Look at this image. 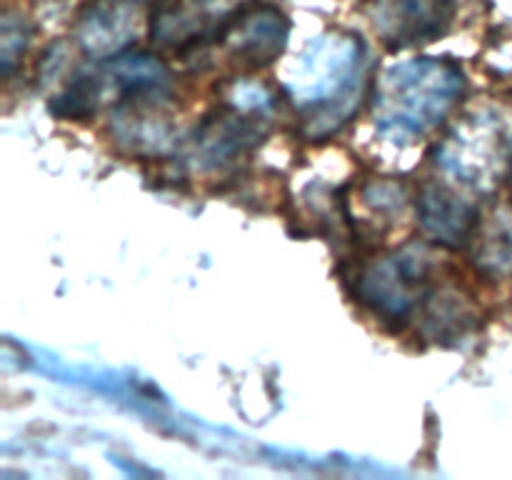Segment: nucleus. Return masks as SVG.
Returning a JSON list of instances; mask_svg holds the SVG:
<instances>
[{"instance_id":"f257e3e1","label":"nucleus","mask_w":512,"mask_h":480,"mask_svg":"<svg viewBox=\"0 0 512 480\" xmlns=\"http://www.w3.org/2000/svg\"><path fill=\"white\" fill-rule=\"evenodd\" d=\"M430 275V255L423 248H405L370 265L360 278V298L378 315L403 320L420 305Z\"/></svg>"},{"instance_id":"f03ea898","label":"nucleus","mask_w":512,"mask_h":480,"mask_svg":"<svg viewBox=\"0 0 512 480\" xmlns=\"http://www.w3.org/2000/svg\"><path fill=\"white\" fill-rule=\"evenodd\" d=\"M290 23L283 10L268 3H248L223 20L218 40L228 43L243 63L260 68L283 53Z\"/></svg>"},{"instance_id":"7ed1b4c3","label":"nucleus","mask_w":512,"mask_h":480,"mask_svg":"<svg viewBox=\"0 0 512 480\" xmlns=\"http://www.w3.org/2000/svg\"><path fill=\"white\" fill-rule=\"evenodd\" d=\"M373 23L388 43H430L448 30L455 0H370Z\"/></svg>"},{"instance_id":"20e7f679","label":"nucleus","mask_w":512,"mask_h":480,"mask_svg":"<svg viewBox=\"0 0 512 480\" xmlns=\"http://www.w3.org/2000/svg\"><path fill=\"white\" fill-rule=\"evenodd\" d=\"M418 218L425 235L448 248H465L480 225L478 208L453 188L438 183L425 185L420 193Z\"/></svg>"},{"instance_id":"39448f33","label":"nucleus","mask_w":512,"mask_h":480,"mask_svg":"<svg viewBox=\"0 0 512 480\" xmlns=\"http://www.w3.org/2000/svg\"><path fill=\"white\" fill-rule=\"evenodd\" d=\"M128 0L118 3H98L83 15L78 25V43L93 58H110L113 53L130 45L135 33L133 13H130Z\"/></svg>"},{"instance_id":"423d86ee","label":"nucleus","mask_w":512,"mask_h":480,"mask_svg":"<svg viewBox=\"0 0 512 480\" xmlns=\"http://www.w3.org/2000/svg\"><path fill=\"white\" fill-rule=\"evenodd\" d=\"M423 333L430 340H460L475 325V313L468 300L453 288H433L420 300Z\"/></svg>"},{"instance_id":"0eeeda50","label":"nucleus","mask_w":512,"mask_h":480,"mask_svg":"<svg viewBox=\"0 0 512 480\" xmlns=\"http://www.w3.org/2000/svg\"><path fill=\"white\" fill-rule=\"evenodd\" d=\"M260 135L263 133L255 128L253 120L225 110V113L210 115L200 125L198 150H203L210 163H225L228 158L258 143Z\"/></svg>"},{"instance_id":"6e6552de","label":"nucleus","mask_w":512,"mask_h":480,"mask_svg":"<svg viewBox=\"0 0 512 480\" xmlns=\"http://www.w3.org/2000/svg\"><path fill=\"white\" fill-rule=\"evenodd\" d=\"M205 28V15L200 5L190 3V0H173L165 3L158 13L153 15V25H150V35L158 43L168 45H195L200 40V33Z\"/></svg>"},{"instance_id":"1a4fd4ad","label":"nucleus","mask_w":512,"mask_h":480,"mask_svg":"<svg viewBox=\"0 0 512 480\" xmlns=\"http://www.w3.org/2000/svg\"><path fill=\"white\" fill-rule=\"evenodd\" d=\"M28 48V30L20 15H5L3 33H0V53H3V73L8 75L15 60Z\"/></svg>"},{"instance_id":"9d476101","label":"nucleus","mask_w":512,"mask_h":480,"mask_svg":"<svg viewBox=\"0 0 512 480\" xmlns=\"http://www.w3.org/2000/svg\"><path fill=\"white\" fill-rule=\"evenodd\" d=\"M480 260H483L485 268L495 270V273H508V270H512V230L498 228L495 233H490L485 238Z\"/></svg>"},{"instance_id":"9b49d317","label":"nucleus","mask_w":512,"mask_h":480,"mask_svg":"<svg viewBox=\"0 0 512 480\" xmlns=\"http://www.w3.org/2000/svg\"><path fill=\"white\" fill-rule=\"evenodd\" d=\"M128 3H148V0H128Z\"/></svg>"}]
</instances>
